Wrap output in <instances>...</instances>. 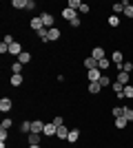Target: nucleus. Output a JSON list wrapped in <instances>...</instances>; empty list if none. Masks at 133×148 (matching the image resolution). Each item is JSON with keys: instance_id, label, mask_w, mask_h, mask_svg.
<instances>
[{"instance_id": "nucleus-1", "label": "nucleus", "mask_w": 133, "mask_h": 148, "mask_svg": "<svg viewBox=\"0 0 133 148\" xmlns=\"http://www.w3.org/2000/svg\"><path fill=\"white\" fill-rule=\"evenodd\" d=\"M56 133H58V126H56V124H53V122L44 124V130H42V135H44V137H53V135H56Z\"/></svg>"}, {"instance_id": "nucleus-2", "label": "nucleus", "mask_w": 133, "mask_h": 148, "mask_svg": "<svg viewBox=\"0 0 133 148\" xmlns=\"http://www.w3.org/2000/svg\"><path fill=\"white\" fill-rule=\"evenodd\" d=\"M87 77H89V82H100L102 71H100V69H91V71L87 73Z\"/></svg>"}, {"instance_id": "nucleus-3", "label": "nucleus", "mask_w": 133, "mask_h": 148, "mask_svg": "<svg viewBox=\"0 0 133 148\" xmlns=\"http://www.w3.org/2000/svg\"><path fill=\"white\" fill-rule=\"evenodd\" d=\"M62 18L71 22V20H76V18H78V11H73V9H69V7H64V9H62Z\"/></svg>"}, {"instance_id": "nucleus-4", "label": "nucleus", "mask_w": 133, "mask_h": 148, "mask_svg": "<svg viewBox=\"0 0 133 148\" xmlns=\"http://www.w3.org/2000/svg\"><path fill=\"white\" fill-rule=\"evenodd\" d=\"M31 29H33V31H40V29H44L42 16H36V18H31Z\"/></svg>"}, {"instance_id": "nucleus-5", "label": "nucleus", "mask_w": 133, "mask_h": 148, "mask_svg": "<svg viewBox=\"0 0 133 148\" xmlns=\"http://www.w3.org/2000/svg\"><path fill=\"white\" fill-rule=\"evenodd\" d=\"M11 106H13V102L9 97H2V99H0V111H2V113L11 111Z\"/></svg>"}, {"instance_id": "nucleus-6", "label": "nucleus", "mask_w": 133, "mask_h": 148, "mask_svg": "<svg viewBox=\"0 0 133 148\" xmlns=\"http://www.w3.org/2000/svg\"><path fill=\"white\" fill-rule=\"evenodd\" d=\"M42 22H44V29H51L53 22H56V18H53L51 13H42Z\"/></svg>"}, {"instance_id": "nucleus-7", "label": "nucleus", "mask_w": 133, "mask_h": 148, "mask_svg": "<svg viewBox=\"0 0 133 148\" xmlns=\"http://www.w3.org/2000/svg\"><path fill=\"white\" fill-rule=\"evenodd\" d=\"M115 80L120 82V84H124V86H127V84H129V80H131V73H124V71H120V73L115 75Z\"/></svg>"}, {"instance_id": "nucleus-8", "label": "nucleus", "mask_w": 133, "mask_h": 148, "mask_svg": "<svg viewBox=\"0 0 133 148\" xmlns=\"http://www.w3.org/2000/svg\"><path fill=\"white\" fill-rule=\"evenodd\" d=\"M91 58H95V60L100 62L102 58H107V56H104V49H102V47H93V51H91Z\"/></svg>"}, {"instance_id": "nucleus-9", "label": "nucleus", "mask_w": 133, "mask_h": 148, "mask_svg": "<svg viewBox=\"0 0 133 148\" xmlns=\"http://www.w3.org/2000/svg\"><path fill=\"white\" fill-rule=\"evenodd\" d=\"M42 130H44V122L33 119V122H31V133H42Z\"/></svg>"}, {"instance_id": "nucleus-10", "label": "nucleus", "mask_w": 133, "mask_h": 148, "mask_svg": "<svg viewBox=\"0 0 133 148\" xmlns=\"http://www.w3.org/2000/svg\"><path fill=\"white\" fill-rule=\"evenodd\" d=\"M60 29H56V27H51L49 29V42H56V40H60Z\"/></svg>"}, {"instance_id": "nucleus-11", "label": "nucleus", "mask_w": 133, "mask_h": 148, "mask_svg": "<svg viewBox=\"0 0 133 148\" xmlns=\"http://www.w3.org/2000/svg\"><path fill=\"white\" fill-rule=\"evenodd\" d=\"M27 142H29V146H38L40 144V133H29Z\"/></svg>"}, {"instance_id": "nucleus-12", "label": "nucleus", "mask_w": 133, "mask_h": 148, "mask_svg": "<svg viewBox=\"0 0 133 148\" xmlns=\"http://www.w3.org/2000/svg\"><path fill=\"white\" fill-rule=\"evenodd\" d=\"M111 88H113V93L118 95V97H122V91H124V84H120L118 80H113V84H111Z\"/></svg>"}, {"instance_id": "nucleus-13", "label": "nucleus", "mask_w": 133, "mask_h": 148, "mask_svg": "<svg viewBox=\"0 0 133 148\" xmlns=\"http://www.w3.org/2000/svg\"><path fill=\"white\" fill-rule=\"evenodd\" d=\"M111 62L120 66L122 62H124V56H122V51H113V56H111Z\"/></svg>"}, {"instance_id": "nucleus-14", "label": "nucleus", "mask_w": 133, "mask_h": 148, "mask_svg": "<svg viewBox=\"0 0 133 148\" xmlns=\"http://www.w3.org/2000/svg\"><path fill=\"white\" fill-rule=\"evenodd\" d=\"M100 91H102L100 82H89V93H91V95H98Z\"/></svg>"}, {"instance_id": "nucleus-15", "label": "nucleus", "mask_w": 133, "mask_h": 148, "mask_svg": "<svg viewBox=\"0 0 133 148\" xmlns=\"http://www.w3.org/2000/svg\"><path fill=\"white\" fill-rule=\"evenodd\" d=\"M9 53H11V56H20V53H22V47H20V42L9 44Z\"/></svg>"}, {"instance_id": "nucleus-16", "label": "nucleus", "mask_w": 133, "mask_h": 148, "mask_svg": "<svg viewBox=\"0 0 133 148\" xmlns=\"http://www.w3.org/2000/svg\"><path fill=\"white\" fill-rule=\"evenodd\" d=\"M78 139H80V130H78V128L69 130V137H67V142H71V144H76Z\"/></svg>"}, {"instance_id": "nucleus-17", "label": "nucleus", "mask_w": 133, "mask_h": 148, "mask_svg": "<svg viewBox=\"0 0 133 148\" xmlns=\"http://www.w3.org/2000/svg\"><path fill=\"white\" fill-rule=\"evenodd\" d=\"M18 62L20 64H29V62H31V53H29V51H22L18 56Z\"/></svg>"}, {"instance_id": "nucleus-18", "label": "nucleus", "mask_w": 133, "mask_h": 148, "mask_svg": "<svg viewBox=\"0 0 133 148\" xmlns=\"http://www.w3.org/2000/svg\"><path fill=\"white\" fill-rule=\"evenodd\" d=\"M84 66H87V71H91V69H98V60L89 56L87 60H84Z\"/></svg>"}, {"instance_id": "nucleus-19", "label": "nucleus", "mask_w": 133, "mask_h": 148, "mask_svg": "<svg viewBox=\"0 0 133 148\" xmlns=\"http://www.w3.org/2000/svg\"><path fill=\"white\" fill-rule=\"evenodd\" d=\"M58 139H67V137H69V128H67V126H58Z\"/></svg>"}, {"instance_id": "nucleus-20", "label": "nucleus", "mask_w": 133, "mask_h": 148, "mask_svg": "<svg viewBox=\"0 0 133 148\" xmlns=\"http://www.w3.org/2000/svg\"><path fill=\"white\" fill-rule=\"evenodd\" d=\"M36 33H38L40 42H49V29H40V31H36Z\"/></svg>"}, {"instance_id": "nucleus-21", "label": "nucleus", "mask_w": 133, "mask_h": 148, "mask_svg": "<svg viewBox=\"0 0 133 148\" xmlns=\"http://www.w3.org/2000/svg\"><path fill=\"white\" fill-rule=\"evenodd\" d=\"M131 99L133 97V84H127V86H124V91H122V99Z\"/></svg>"}, {"instance_id": "nucleus-22", "label": "nucleus", "mask_w": 133, "mask_h": 148, "mask_svg": "<svg viewBox=\"0 0 133 148\" xmlns=\"http://www.w3.org/2000/svg\"><path fill=\"white\" fill-rule=\"evenodd\" d=\"M22 84V73H13L11 75V86H20Z\"/></svg>"}, {"instance_id": "nucleus-23", "label": "nucleus", "mask_w": 133, "mask_h": 148, "mask_svg": "<svg viewBox=\"0 0 133 148\" xmlns=\"http://www.w3.org/2000/svg\"><path fill=\"white\" fill-rule=\"evenodd\" d=\"M111 115H113V117H124V106H115V108H111Z\"/></svg>"}, {"instance_id": "nucleus-24", "label": "nucleus", "mask_w": 133, "mask_h": 148, "mask_svg": "<svg viewBox=\"0 0 133 148\" xmlns=\"http://www.w3.org/2000/svg\"><path fill=\"white\" fill-rule=\"evenodd\" d=\"M67 7H69V9H73V11H80L82 2H80V0H69V2H67Z\"/></svg>"}, {"instance_id": "nucleus-25", "label": "nucleus", "mask_w": 133, "mask_h": 148, "mask_svg": "<svg viewBox=\"0 0 133 148\" xmlns=\"http://www.w3.org/2000/svg\"><path fill=\"white\" fill-rule=\"evenodd\" d=\"M109 66H111V60H107V58H102V60L98 62V69H100V71H107Z\"/></svg>"}, {"instance_id": "nucleus-26", "label": "nucleus", "mask_w": 133, "mask_h": 148, "mask_svg": "<svg viewBox=\"0 0 133 148\" xmlns=\"http://www.w3.org/2000/svg\"><path fill=\"white\" fill-rule=\"evenodd\" d=\"M118 69H120V71H124V73H131V71H133V62H122Z\"/></svg>"}, {"instance_id": "nucleus-27", "label": "nucleus", "mask_w": 133, "mask_h": 148, "mask_svg": "<svg viewBox=\"0 0 133 148\" xmlns=\"http://www.w3.org/2000/svg\"><path fill=\"white\" fill-rule=\"evenodd\" d=\"M111 9H113V16H118V13H124V2H115Z\"/></svg>"}, {"instance_id": "nucleus-28", "label": "nucleus", "mask_w": 133, "mask_h": 148, "mask_svg": "<svg viewBox=\"0 0 133 148\" xmlns=\"http://www.w3.org/2000/svg\"><path fill=\"white\" fill-rule=\"evenodd\" d=\"M127 124H129L127 117H115V126L118 128H127Z\"/></svg>"}, {"instance_id": "nucleus-29", "label": "nucleus", "mask_w": 133, "mask_h": 148, "mask_svg": "<svg viewBox=\"0 0 133 148\" xmlns=\"http://www.w3.org/2000/svg\"><path fill=\"white\" fill-rule=\"evenodd\" d=\"M124 16H127V18H133V5L131 2H124Z\"/></svg>"}, {"instance_id": "nucleus-30", "label": "nucleus", "mask_w": 133, "mask_h": 148, "mask_svg": "<svg viewBox=\"0 0 133 148\" xmlns=\"http://www.w3.org/2000/svg\"><path fill=\"white\" fill-rule=\"evenodd\" d=\"M20 130H22V133H31V122H27V119H25V122L20 124Z\"/></svg>"}, {"instance_id": "nucleus-31", "label": "nucleus", "mask_w": 133, "mask_h": 148, "mask_svg": "<svg viewBox=\"0 0 133 148\" xmlns=\"http://www.w3.org/2000/svg\"><path fill=\"white\" fill-rule=\"evenodd\" d=\"M11 119H9V117H5V119H2V124H0V130H7V128H11Z\"/></svg>"}, {"instance_id": "nucleus-32", "label": "nucleus", "mask_w": 133, "mask_h": 148, "mask_svg": "<svg viewBox=\"0 0 133 148\" xmlns=\"http://www.w3.org/2000/svg\"><path fill=\"white\" fill-rule=\"evenodd\" d=\"M25 2H27V0H13L11 7H13V9H25Z\"/></svg>"}, {"instance_id": "nucleus-33", "label": "nucleus", "mask_w": 133, "mask_h": 148, "mask_svg": "<svg viewBox=\"0 0 133 148\" xmlns=\"http://www.w3.org/2000/svg\"><path fill=\"white\" fill-rule=\"evenodd\" d=\"M109 25L111 27H120V18H118V16H109Z\"/></svg>"}, {"instance_id": "nucleus-34", "label": "nucleus", "mask_w": 133, "mask_h": 148, "mask_svg": "<svg viewBox=\"0 0 133 148\" xmlns=\"http://www.w3.org/2000/svg\"><path fill=\"white\" fill-rule=\"evenodd\" d=\"M124 117H127L129 122H133V108H129V106H124Z\"/></svg>"}, {"instance_id": "nucleus-35", "label": "nucleus", "mask_w": 133, "mask_h": 148, "mask_svg": "<svg viewBox=\"0 0 133 148\" xmlns=\"http://www.w3.org/2000/svg\"><path fill=\"white\" fill-rule=\"evenodd\" d=\"M31 9H36V0H27L25 2V11H31Z\"/></svg>"}, {"instance_id": "nucleus-36", "label": "nucleus", "mask_w": 133, "mask_h": 148, "mask_svg": "<svg viewBox=\"0 0 133 148\" xmlns=\"http://www.w3.org/2000/svg\"><path fill=\"white\" fill-rule=\"evenodd\" d=\"M11 71H13V73H20V71H22V64H20V62L16 60V62L11 64Z\"/></svg>"}, {"instance_id": "nucleus-37", "label": "nucleus", "mask_w": 133, "mask_h": 148, "mask_svg": "<svg viewBox=\"0 0 133 148\" xmlns=\"http://www.w3.org/2000/svg\"><path fill=\"white\" fill-rule=\"evenodd\" d=\"M109 84H113V82L109 80L107 75H102V77H100V86H102V88H104V86H109Z\"/></svg>"}, {"instance_id": "nucleus-38", "label": "nucleus", "mask_w": 133, "mask_h": 148, "mask_svg": "<svg viewBox=\"0 0 133 148\" xmlns=\"http://www.w3.org/2000/svg\"><path fill=\"white\" fill-rule=\"evenodd\" d=\"M51 122L56 124V126H64V122H62V117H60V115H56V117L51 119Z\"/></svg>"}, {"instance_id": "nucleus-39", "label": "nucleus", "mask_w": 133, "mask_h": 148, "mask_svg": "<svg viewBox=\"0 0 133 148\" xmlns=\"http://www.w3.org/2000/svg\"><path fill=\"white\" fill-rule=\"evenodd\" d=\"M91 11V7L87 5V2H82V7H80V13H89Z\"/></svg>"}, {"instance_id": "nucleus-40", "label": "nucleus", "mask_w": 133, "mask_h": 148, "mask_svg": "<svg viewBox=\"0 0 133 148\" xmlns=\"http://www.w3.org/2000/svg\"><path fill=\"white\" fill-rule=\"evenodd\" d=\"M2 42H5V44H13V36H11V33H7V36H5V40H2Z\"/></svg>"}, {"instance_id": "nucleus-41", "label": "nucleus", "mask_w": 133, "mask_h": 148, "mask_svg": "<svg viewBox=\"0 0 133 148\" xmlns=\"http://www.w3.org/2000/svg\"><path fill=\"white\" fill-rule=\"evenodd\" d=\"M0 53H9V44L0 42Z\"/></svg>"}, {"instance_id": "nucleus-42", "label": "nucleus", "mask_w": 133, "mask_h": 148, "mask_svg": "<svg viewBox=\"0 0 133 148\" xmlns=\"http://www.w3.org/2000/svg\"><path fill=\"white\" fill-rule=\"evenodd\" d=\"M69 25H71V27H73V29H78V27H80V25H82V22H80V18H76V20H71V22H69Z\"/></svg>"}, {"instance_id": "nucleus-43", "label": "nucleus", "mask_w": 133, "mask_h": 148, "mask_svg": "<svg viewBox=\"0 0 133 148\" xmlns=\"http://www.w3.org/2000/svg\"><path fill=\"white\" fill-rule=\"evenodd\" d=\"M7 135H9L7 130H0V142H5V139H7Z\"/></svg>"}, {"instance_id": "nucleus-44", "label": "nucleus", "mask_w": 133, "mask_h": 148, "mask_svg": "<svg viewBox=\"0 0 133 148\" xmlns=\"http://www.w3.org/2000/svg\"><path fill=\"white\" fill-rule=\"evenodd\" d=\"M29 148H42V146H40V144H38V146H29Z\"/></svg>"}]
</instances>
